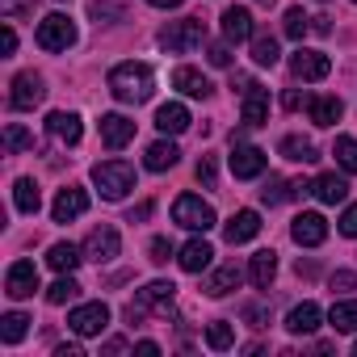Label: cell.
<instances>
[{"instance_id":"obj_57","label":"cell","mask_w":357,"mask_h":357,"mask_svg":"<svg viewBox=\"0 0 357 357\" xmlns=\"http://www.w3.org/2000/svg\"><path fill=\"white\" fill-rule=\"evenodd\" d=\"M147 215H151V202H143L139 211H130V219H126V223H135V219H147Z\"/></svg>"},{"instance_id":"obj_61","label":"cell","mask_w":357,"mask_h":357,"mask_svg":"<svg viewBox=\"0 0 357 357\" xmlns=\"http://www.w3.org/2000/svg\"><path fill=\"white\" fill-rule=\"evenodd\" d=\"M353 5H357V0H353Z\"/></svg>"},{"instance_id":"obj_24","label":"cell","mask_w":357,"mask_h":357,"mask_svg":"<svg viewBox=\"0 0 357 357\" xmlns=\"http://www.w3.org/2000/svg\"><path fill=\"white\" fill-rule=\"evenodd\" d=\"M190 109L181 105V101H168V105H160L155 109V126L164 130V135H181V130H190Z\"/></svg>"},{"instance_id":"obj_51","label":"cell","mask_w":357,"mask_h":357,"mask_svg":"<svg viewBox=\"0 0 357 357\" xmlns=\"http://www.w3.org/2000/svg\"><path fill=\"white\" fill-rule=\"evenodd\" d=\"M101 353H126V340H122V336H114V340H105V344H101Z\"/></svg>"},{"instance_id":"obj_10","label":"cell","mask_w":357,"mask_h":357,"mask_svg":"<svg viewBox=\"0 0 357 357\" xmlns=\"http://www.w3.org/2000/svg\"><path fill=\"white\" fill-rule=\"evenodd\" d=\"M290 240H294L298 248H319V244L328 240V219H324L319 211H303V215L290 223Z\"/></svg>"},{"instance_id":"obj_44","label":"cell","mask_w":357,"mask_h":357,"mask_svg":"<svg viewBox=\"0 0 357 357\" xmlns=\"http://www.w3.org/2000/svg\"><path fill=\"white\" fill-rule=\"evenodd\" d=\"M147 252H151L155 265H168V257H172V240H168V236H155V240L147 244Z\"/></svg>"},{"instance_id":"obj_55","label":"cell","mask_w":357,"mask_h":357,"mask_svg":"<svg viewBox=\"0 0 357 357\" xmlns=\"http://www.w3.org/2000/svg\"><path fill=\"white\" fill-rule=\"evenodd\" d=\"M147 5H151V9H181L185 0H147Z\"/></svg>"},{"instance_id":"obj_49","label":"cell","mask_w":357,"mask_h":357,"mask_svg":"<svg viewBox=\"0 0 357 357\" xmlns=\"http://www.w3.org/2000/svg\"><path fill=\"white\" fill-rule=\"evenodd\" d=\"M0 47H5V55L17 51V34H13V26H5V38H0Z\"/></svg>"},{"instance_id":"obj_14","label":"cell","mask_w":357,"mask_h":357,"mask_svg":"<svg viewBox=\"0 0 357 357\" xmlns=\"http://www.w3.org/2000/svg\"><path fill=\"white\" fill-rule=\"evenodd\" d=\"M97 130H101V143H105L109 151H122V147L135 139V122H130L126 114H101Z\"/></svg>"},{"instance_id":"obj_18","label":"cell","mask_w":357,"mask_h":357,"mask_svg":"<svg viewBox=\"0 0 357 357\" xmlns=\"http://www.w3.org/2000/svg\"><path fill=\"white\" fill-rule=\"evenodd\" d=\"M172 89H181L185 97H198V101H206V97L215 93V84H211L198 68H190V63H181V68L172 72Z\"/></svg>"},{"instance_id":"obj_21","label":"cell","mask_w":357,"mask_h":357,"mask_svg":"<svg viewBox=\"0 0 357 357\" xmlns=\"http://www.w3.org/2000/svg\"><path fill=\"white\" fill-rule=\"evenodd\" d=\"M248 278H252V286H257V290H269V286H273V278H278V252H273V248L252 252V261H248Z\"/></svg>"},{"instance_id":"obj_35","label":"cell","mask_w":357,"mask_h":357,"mask_svg":"<svg viewBox=\"0 0 357 357\" xmlns=\"http://www.w3.org/2000/svg\"><path fill=\"white\" fill-rule=\"evenodd\" d=\"M26 332H30V315H22V311H9L5 319H0V340L5 344H17Z\"/></svg>"},{"instance_id":"obj_2","label":"cell","mask_w":357,"mask_h":357,"mask_svg":"<svg viewBox=\"0 0 357 357\" xmlns=\"http://www.w3.org/2000/svg\"><path fill=\"white\" fill-rule=\"evenodd\" d=\"M93 185L101 190L105 202H122L135 190V168L126 160H101V164H93Z\"/></svg>"},{"instance_id":"obj_56","label":"cell","mask_w":357,"mask_h":357,"mask_svg":"<svg viewBox=\"0 0 357 357\" xmlns=\"http://www.w3.org/2000/svg\"><path fill=\"white\" fill-rule=\"evenodd\" d=\"M311 30H315V34H328V30H332V22H328V17H311Z\"/></svg>"},{"instance_id":"obj_27","label":"cell","mask_w":357,"mask_h":357,"mask_svg":"<svg viewBox=\"0 0 357 357\" xmlns=\"http://www.w3.org/2000/svg\"><path fill=\"white\" fill-rule=\"evenodd\" d=\"M307 109H311V122L315 126H336L340 114H344V101L340 97H311Z\"/></svg>"},{"instance_id":"obj_58","label":"cell","mask_w":357,"mask_h":357,"mask_svg":"<svg viewBox=\"0 0 357 357\" xmlns=\"http://www.w3.org/2000/svg\"><path fill=\"white\" fill-rule=\"evenodd\" d=\"M257 5H265V9H269V5H273V0H257Z\"/></svg>"},{"instance_id":"obj_20","label":"cell","mask_w":357,"mask_h":357,"mask_svg":"<svg viewBox=\"0 0 357 357\" xmlns=\"http://www.w3.org/2000/svg\"><path fill=\"white\" fill-rule=\"evenodd\" d=\"M257 231H261V215L257 211H236L227 219V227H223L227 244H248V240H257Z\"/></svg>"},{"instance_id":"obj_30","label":"cell","mask_w":357,"mask_h":357,"mask_svg":"<svg viewBox=\"0 0 357 357\" xmlns=\"http://www.w3.org/2000/svg\"><path fill=\"white\" fill-rule=\"evenodd\" d=\"M176 160H181V151H176V143H151L147 147V155H143V164L151 168V172H168V168H176Z\"/></svg>"},{"instance_id":"obj_25","label":"cell","mask_w":357,"mask_h":357,"mask_svg":"<svg viewBox=\"0 0 357 357\" xmlns=\"http://www.w3.org/2000/svg\"><path fill=\"white\" fill-rule=\"evenodd\" d=\"M265 122H269V93L252 84L244 93V126H265Z\"/></svg>"},{"instance_id":"obj_38","label":"cell","mask_w":357,"mask_h":357,"mask_svg":"<svg viewBox=\"0 0 357 357\" xmlns=\"http://www.w3.org/2000/svg\"><path fill=\"white\" fill-rule=\"evenodd\" d=\"M332 155H336V164H340L344 172H357V139H349V135H336V143H332Z\"/></svg>"},{"instance_id":"obj_47","label":"cell","mask_w":357,"mask_h":357,"mask_svg":"<svg viewBox=\"0 0 357 357\" xmlns=\"http://www.w3.org/2000/svg\"><path fill=\"white\" fill-rule=\"evenodd\" d=\"M332 290H340V294H344V290H357V273L336 269V273H332Z\"/></svg>"},{"instance_id":"obj_31","label":"cell","mask_w":357,"mask_h":357,"mask_svg":"<svg viewBox=\"0 0 357 357\" xmlns=\"http://www.w3.org/2000/svg\"><path fill=\"white\" fill-rule=\"evenodd\" d=\"M303 190H307V185H290L286 176H269L265 190H261V202H265V206H282V202H290V198L303 194Z\"/></svg>"},{"instance_id":"obj_4","label":"cell","mask_w":357,"mask_h":357,"mask_svg":"<svg viewBox=\"0 0 357 357\" xmlns=\"http://www.w3.org/2000/svg\"><path fill=\"white\" fill-rule=\"evenodd\" d=\"M172 223H181L185 231H211L215 227V206L211 202H202L198 194H181L172 202Z\"/></svg>"},{"instance_id":"obj_22","label":"cell","mask_w":357,"mask_h":357,"mask_svg":"<svg viewBox=\"0 0 357 357\" xmlns=\"http://www.w3.org/2000/svg\"><path fill=\"white\" fill-rule=\"evenodd\" d=\"M211 261H215V248L198 236V240H190L185 248H181V257H176V265H181L185 273H202V269H211Z\"/></svg>"},{"instance_id":"obj_32","label":"cell","mask_w":357,"mask_h":357,"mask_svg":"<svg viewBox=\"0 0 357 357\" xmlns=\"http://www.w3.org/2000/svg\"><path fill=\"white\" fill-rule=\"evenodd\" d=\"M84 248H76V244H51V252H47V265L55 269V273H72L84 257H80Z\"/></svg>"},{"instance_id":"obj_17","label":"cell","mask_w":357,"mask_h":357,"mask_svg":"<svg viewBox=\"0 0 357 357\" xmlns=\"http://www.w3.org/2000/svg\"><path fill=\"white\" fill-rule=\"evenodd\" d=\"M84 211H89V194H84V190H76V185L59 190V198H55V206H51L55 223H72V219H80Z\"/></svg>"},{"instance_id":"obj_52","label":"cell","mask_w":357,"mask_h":357,"mask_svg":"<svg viewBox=\"0 0 357 357\" xmlns=\"http://www.w3.org/2000/svg\"><path fill=\"white\" fill-rule=\"evenodd\" d=\"M135 353H143V357H155V353H160V344H155V340H139V344H135Z\"/></svg>"},{"instance_id":"obj_36","label":"cell","mask_w":357,"mask_h":357,"mask_svg":"<svg viewBox=\"0 0 357 357\" xmlns=\"http://www.w3.org/2000/svg\"><path fill=\"white\" fill-rule=\"evenodd\" d=\"M76 294H80V282H76L72 273H59V282L47 290V303H51V307H63V303H72Z\"/></svg>"},{"instance_id":"obj_3","label":"cell","mask_w":357,"mask_h":357,"mask_svg":"<svg viewBox=\"0 0 357 357\" xmlns=\"http://www.w3.org/2000/svg\"><path fill=\"white\" fill-rule=\"evenodd\" d=\"M202 43H206V26H202V17L168 22V26L160 30V47H164L168 55H190V51L202 47Z\"/></svg>"},{"instance_id":"obj_33","label":"cell","mask_w":357,"mask_h":357,"mask_svg":"<svg viewBox=\"0 0 357 357\" xmlns=\"http://www.w3.org/2000/svg\"><path fill=\"white\" fill-rule=\"evenodd\" d=\"M328 324H332L336 332H357V298H340V303H332Z\"/></svg>"},{"instance_id":"obj_19","label":"cell","mask_w":357,"mask_h":357,"mask_svg":"<svg viewBox=\"0 0 357 357\" xmlns=\"http://www.w3.org/2000/svg\"><path fill=\"white\" fill-rule=\"evenodd\" d=\"M252 34H257V26H252V13L248 9H223V38L227 43H252Z\"/></svg>"},{"instance_id":"obj_9","label":"cell","mask_w":357,"mask_h":357,"mask_svg":"<svg viewBox=\"0 0 357 357\" xmlns=\"http://www.w3.org/2000/svg\"><path fill=\"white\" fill-rule=\"evenodd\" d=\"M9 89H13V93H9V105H13V109H34V105H43V97H47V80H43L38 72L13 76Z\"/></svg>"},{"instance_id":"obj_46","label":"cell","mask_w":357,"mask_h":357,"mask_svg":"<svg viewBox=\"0 0 357 357\" xmlns=\"http://www.w3.org/2000/svg\"><path fill=\"white\" fill-rule=\"evenodd\" d=\"M194 172H198V181H202V185H215V176H219V168H215V160H211V155H202Z\"/></svg>"},{"instance_id":"obj_41","label":"cell","mask_w":357,"mask_h":357,"mask_svg":"<svg viewBox=\"0 0 357 357\" xmlns=\"http://www.w3.org/2000/svg\"><path fill=\"white\" fill-rule=\"evenodd\" d=\"M93 17H97V26H114L122 17V5L118 0H93Z\"/></svg>"},{"instance_id":"obj_1","label":"cell","mask_w":357,"mask_h":357,"mask_svg":"<svg viewBox=\"0 0 357 357\" xmlns=\"http://www.w3.org/2000/svg\"><path fill=\"white\" fill-rule=\"evenodd\" d=\"M109 93L122 101V105H139V101H147L151 93H155V72L147 68V63H118L114 72H109Z\"/></svg>"},{"instance_id":"obj_7","label":"cell","mask_w":357,"mask_h":357,"mask_svg":"<svg viewBox=\"0 0 357 357\" xmlns=\"http://www.w3.org/2000/svg\"><path fill=\"white\" fill-rule=\"evenodd\" d=\"M105 324H109V307H105V303H80V307H72V315H68V328H72L76 336H101Z\"/></svg>"},{"instance_id":"obj_53","label":"cell","mask_w":357,"mask_h":357,"mask_svg":"<svg viewBox=\"0 0 357 357\" xmlns=\"http://www.w3.org/2000/svg\"><path fill=\"white\" fill-rule=\"evenodd\" d=\"M55 357H84V349H80V344H59Z\"/></svg>"},{"instance_id":"obj_5","label":"cell","mask_w":357,"mask_h":357,"mask_svg":"<svg viewBox=\"0 0 357 357\" xmlns=\"http://www.w3.org/2000/svg\"><path fill=\"white\" fill-rule=\"evenodd\" d=\"M172 298H176V286H172V282H151V286H143V290L135 294V303L126 307V315H130V324H139V319H147L151 311H168Z\"/></svg>"},{"instance_id":"obj_60","label":"cell","mask_w":357,"mask_h":357,"mask_svg":"<svg viewBox=\"0 0 357 357\" xmlns=\"http://www.w3.org/2000/svg\"><path fill=\"white\" fill-rule=\"evenodd\" d=\"M353 353H357V344H353Z\"/></svg>"},{"instance_id":"obj_59","label":"cell","mask_w":357,"mask_h":357,"mask_svg":"<svg viewBox=\"0 0 357 357\" xmlns=\"http://www.w3.org/2000/svg\"><path fill=\"white\" fill-rule=\"evenodd\" d=\"M319 5H328V0H319Z\"/></svg>"},{"instance_id":"obj_45","label":"cell","mask_w":357,"mask_h":357,"mask_svg":"<svg viewBox=\"0 0 357 357\" xmlns=\"http://www.w3.org/2000/svg\"><path fill=\"white\" fill-rule=\"evenodd\" d=\"M340 236L357 240V202H349V206H344V215H340Z\"/></svg>"},{"instance_id":"obj_48","label":"cell","mask_w":357,"mask_h":357,"mask_svg":"<svg viewBox=\"0 0 357 357\" xmlns=\"http://www.w3.org/2000/svg\"><path fill=\"white\" fill-rule=\"evenodd\" d=\"M244 315L252 319V328H265V324H269V311H265V307H244Z\"/></svg>"},{"instance_id":"obj_34","label":"cell","mask_w":357,"mask_h":357,"mask_svg":"<svg viewBox=\"0 0 357 357\" xmlns=\"http://www.w3.org/2000/svg\"><path fill=\"white\" fill-rule=\"evenodd\" d=\"M278 59H282L278 38H273V34H252V63H257V68H273Z\"/></svg>"},{"instance_id":"obj_6","label":"cell","mask_w":357,"mask_h":357,"mask_svg":"<svg viewBox=\"0 0 357 357\" xmlns=\"http://www.w3.org/2000/svg\"><path fill=\"white\" fill-rule=\"evenodd\" d=\"M34 38H38L43 51H68V47H76V22L68 13H51V17L38 22Z\"/></svg>"},{"instance_id":"obj_50","label":"cell","mask_w":357,"mask_h":357,"mask_svg":"<svg viewBox=\"0 0 357 357\" xmlns=\"http://www.w3.org/2000/svg\"><path fill=\"white\" fill-rule=\"evenodd\" d=\"M252 84H257V80H252V76H231V89H236V93H240V97H244V93H248V89H252Z\"/></svg>"},{"instance_id":"obj_29","label":"cell","mask_w":357,"mask_h":357,"mask_svg":"<svg viewBox=\"0 0 357 357\" xmlns=\"http://www.w3.org/2000/svg\"><path fill=\"white\" fill-rule=\"evenodd\" d=\"M13 206H17L22 215H38L43 194H38V181H34V176H22V181L13 185Z\"/></svg>"},{"instance_id":"obj_37","label":"cell","mask_w":357,"mask_h":357,"mask_svg":"<svg viewBox=\"0 0 357 357\" xmlns=\"http://www.w3.org/2000/svg\"><path fill=\"white\" fill-rule=\"evenodd\" d=\"M206 344H211L215 353H227V349L236 344V332H231V324H227V319H215V324L206 328Z\"/></svg>"},{"instance_id":"obj_16","label":"cell","mask_w":357,"mask_h":357,"mask_svg":"<svg viewBox=\"0 0 357 357\" xmlns=\"http://www.w3.org/2000/svg\"><path fill=\"white\" fill-rule=\"evenodd\" d=\"M307 190H311L324 206H336V202H344V198H349V181H344L340 172H319Z\"/></svg>"},{"instance_id":"obj_12","label":"cell","mask_w":357,"mask_h":357,"mask_svg":"<svg viewBox=\"0 0 357 357\" xmlns=\"http://www.w3.org/2000/svg\"><path fill=\"white\" fill-rule=\"evenodd\" d=\"M290 72H294L298 80H324V76L332 72V59H328L324 51H311V47H298V51L290 55Z\"/></svg>"},{"instance_id":"obj_23","label":"cell","mask_w":357,"mask_h":357,"mask_svg":"<svg viewBox=\"0 0 357 357\" xmlns=\"http://www.w3.org/2000/svg\"><path fill=\"white\" fill-rule=\"evenodd\" d=\"M319 324H324V311H319L315 303H298V307H290V315H286V328H290L294 336H311Z\"/></svg>"},{"instance_id":"obj_43","label":"cell","mask_w":357,"mask_h":357,"mask_svg":"<svg viewBox=\"0 0 357 357\" xmlns=\"http://www.w3.org/2000/svg\"><path fill=\"white\" fill-rule=\"evenodd\" d=\"M206 59L215 63V68H231V43L223 38V43H211L206 47Z\"/></svg>"},{"instance_id":"obj_8","label":"cell","mask_w":357,"mask_h":357,"mask_svg":"<svg viewBox=\"0 0 357 357\" xmlns=\"http://www.w3.org/2000/svg\"><path fill=\"white\" fill-rule=\"evenodd\" d=\"M227 160H231V176H236V181H252V176H261L265 164H269V155L261 147H252V143H231Z\"/></svg>"},{"instance_id":"obj_11","label":"cell","mask_w":357,"mask_h":357,"mask_svg":"<svg viewBox=\"0 0 357 357\" xmlns=\"http://www.w3.org/2000/svg\"><path fill=\"white\" fill-rule=\"evenodd\" d=\"M118 252H122V236H118V227H97V231H89V240H84V261L109 265Z\"/></svg>"},{"instance_id":"obj_15","label":"cell","mask_w":357,"mask_h":357,"mask_svg":"<svg viewBox=\"0 0 357 357\" xmlns=\"http://www.w3.org/2000/svg\"><path fill=\"white\" fill-rule=\"evenodd\" d=\"M47 130H51V139L76 147L80 135H84V122H80V114H72V109H55V114H47Z\"/></svg>"},{"instance_id":"obj_54","label":"cell","mask_w":357,"mask_h":357,"mask_svg":"<svg viewBox=\"0 0 357 357\" xmlns=\"http://www.w3.org/2000/svg\"><path fill=\"white\" fill-rule=\"evenodd\" d=\"M303 101H311V97H303V93H294V89H290V93H286V109H298V105H303Z\"/></svg>"},{"instance_id":"obj_40","label":"cell","mask_w":357,"mask_h":357,"mask_svg":"<svg viewBox=\"0 0 357 357\" xmlns=\"http://www.w3.org/2000/svg\"><path fill=\"white\" fill-rule=\"evenodd\" d=\"M26 147H34V135H30L26 126L9 122V126H5V151L13 155V151H26Z\"/></svg>"},{"instance_id":"obj_26","label":"cell","mask_w":357,"mask_h":357,"mask_svg":"<svg viewBox=\"0 0 357 357\" xmlns=\"http://www.w3.org/2000/svg\"><path fill=\"white\" fill-rule=\"evenodd\" d=\"M240 278H244V273H240L236 265H219V269H215V273L202 282V290H206L211 298H227V294L240 286Z\"/></svg>"},{"instance_id":"obj_42","label":"cell","mask_w":357,"mask_h":357,"mask_svg":"<svg viewBox=\"0 0 357 357\" xmlns=\"http://www.w3.org/2000/svg\"><path fill=\"white\" fill-rule=\"evenodd\" d=\"M38 9V0H0V13H5L9 22H17V17H30Z\"/></svg>"},{"instance_id":"obj_28","label":"cell","mask_w":357,"mask_h":357,"mask_svg":"<svg viewBox=\"0 0 357 357\" xmlns=\"http://www.w3.org/2000/svg\"><path fill=\"white\" fill-rule=\"evenodd\" d=\"M278 151H282V160H294V164H315V160H319L315 143L303 139V135H286V139L278 143Z\"/></svg>"},{"instance_id":"obj_13","label":"cell","mask_w":357,"mask_h":357,"mask_svg":"<svg viewBox=\"0 0 357 357\" xmlns=\"http://www.w3.org/2000/svg\"><path fill=\"white\" fill-rule=\"evenodd\" d=\"M38 290V265L34 261H13L5 273V294L9 298H30Z\"/></svg>"},{"instance_id":"obj_39","label":"cell","mask_w":357,"mask_h":357,"mask_svg":"<svg viewBox=\"0 0 357 357\" xmlns=\"http://www.w3.org/2000/svg\"><path fill=\"white\" fill-rule=\"evenodd\" d=\"M286 38H294V43H303L307 38V30H311V17L303 13V9H286Z\"/></svg>"}]
</instances>
